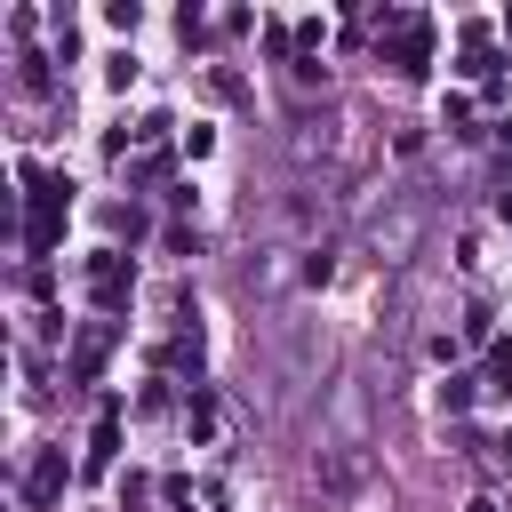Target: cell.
<instances>
[{"label": "cell", "instance_id": "1", "mask_svg": "<svg viewBox=\"0 0 512 512\" xmlns=\"http://www.w3.org/2000/svg\"><path fill=\"white\" fill-rule=\"evenodd\" d=\"M88 280H96V296L112 304V296L128 288V264H120V256H96V272H88Z\"/></svg>", "mask_w": 512, "mask_h": 512}, {"label": "cell", "instance_id": "2", "mask_svg": "<svg viewBox=\"0 0 512 512\" xmlns=\"http://www.w3.org/2000/svg\"><path fill=\"white\" fill-rule=\"evenodd\" d=\"M488 376H496V392H512V344L496 352V368H488Z\"/></svg>", "mask_w": 512, "mask_h": 512}]
</instances>
